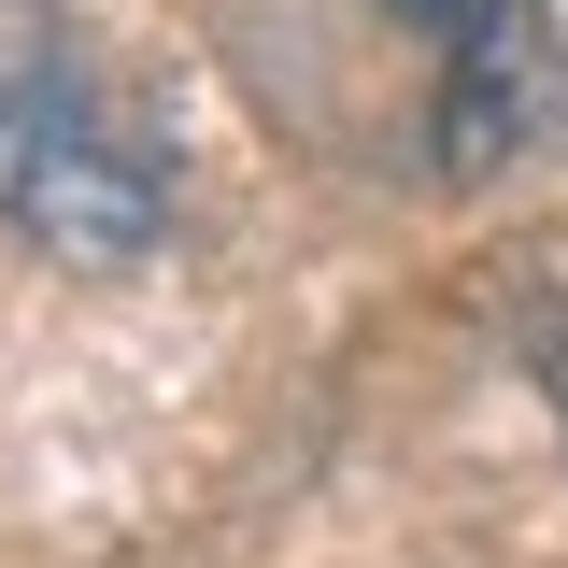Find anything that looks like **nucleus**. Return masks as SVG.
<instances>
[{
    "mask_svg": "<svg viewBox=\"0 0 568 568\" xmlns=\"http://www.w3.org/2000/svg\"><path fill=\"white\" fill-rule=\"evenodd\" d=\"M0 227L58 271H142L171 242V142L85 43V0H0Z\"/></svg>",
    "mask_w": 568,
    "mask_h": 568,
    "instance_id": "nucleus-1",
    "label": "nucleus"
},
{
    "mask_svg": "<svg viewBox=\"0 0 568 568\" xmlns=\"http://www.w3.org/2000/svg\"><path fill=\"white\" fill-rule=\"evenodd\" d=\"M568 156V0H484L440 58V171L497 185Z\"/></svg>",
    "mask_w": 568,
    "mask_h": 568,
    "instance_id": "nucleus-2",
    "label": "nucleus"
},
{
    "mask_svg": "<svg viewBox=\"0 0 568 568\" xmlns=\"http://www.w3.org/2000/svg\"><path fill=\"white\" fill-rule=\"evenodd\" d=\"M384 14H413V29H469L484 0H384Z\"/></svg>",
    "mask_w": 568,
    "mask_h": 568,
    "instance_id": "nucleus-3",
    "label": "nucleus"
},
{
    "mask_svg": "<svg viewBox=\"0 0 568 568\" xmlns=\"http://www.w3.org/2000/svg\"><path fill=\"white\" fill-rule=\"evenodd\" d=\"M555 398H568V342H555Z\"/></svg>",
    "mask_w": 568,
    "mask_h": 568,
    "instance_id": "nucleus-4",
    "label": "nucleus"
}]
</instances>
